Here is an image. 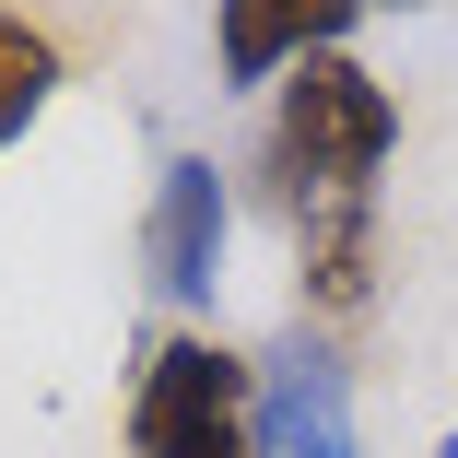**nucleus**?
<instances>
[{
    "label": "nucleus",
    "instance_id": "nucleus-1",
    "mask_svg": "<svg viewBox=\"0 0 458 458\" xmlns=\"http://www.w3.org/2000/svg\"><path fill=\"white\" fill-rule=\"evenodd\" d=\"M400 153V95L377 71H364L352 47L306 59L283 82V106H270V141H259V200L283 212L294 235L318 224H352V212H377V176Z\"/></svg>",
    "mask_w": 458,
    "mask_h": 458
},
{
    "label": "nucleus",
    "instance_id": "nucleus-2",
    "mask_svg": "<svg viewBox=\"0 0 458 458\" xmlns=\"http://www.w3.org/2000/svg\"><path fill=\"white\" fill-rule=\"evenodd\" d=\"M130 458H259V364L212 329H153L130 364Z\"/></svg>",
    "mask_w": 458,
    "mask_h": 458
},
{
    "label": "nucleus",
    "instance_id": "nucleus-3",
    "mask_svg": "<svg viewBox=\"0 0 458 458\" xmlns=\"http://www.w3.org/2000/svg\"><path fill=\"white\" fill-rule=\"evenodd\" d=\"M224 235H235L224 165H212V153H165L153 212H141V270H153V294H165V306H212V283H224Z\"/></svg>",
    "mask_w": 458,
    "mask_h": 458
},
{
    "label": "nucleus",
    "instance_id": "nucleus-4",
    "mask_svg": "<svg viewBox=\"0 0 458 458\" xmlns=\"http://www.w3.org/2000/svg\"><path fill=\"white\" fill-rule=\"evenodd\" d=\"M352 36H364L352 0H235V13H212V59H224V82H294L306 59L352 47Z\"/></svg>",
    "mask_w": 458,
    "mask_h": 458
},
{
    "label": "nucleus",
    "instance_id": "nucleus-5",
    "mask_svg": "<svg viewBox=\"0 0 458 458\" xmlns=\"http://www.w3.org/2000/svg\"><path fill=\"white\" fill-rule=\"evenodd\" d=\"M259 458H352V388L318 341L259 352Z\"/></svg>",
    "mask_w": 458,
    "mask_h": 458
},
{
    "label": "nucleus",
    "instance_id": "nucleus-6",
    "mask_svg": "<svg viewBox=\"0 0 458 458\" xmlns=\"http://www.w3.org/2000/svg\"><path fill=\"white\" fill-rule=\"evenodd\" d=\"M294 294H306V318H364L377 306V212L294 235Z\"/></svg>",
    "mask_w": 458,
    "mask_h": 458
},
{
    "label": "nucleus",
    "instance_id": "nucleus-7",
    "mask_svg": "<svg viewBox=\"0 0 458 458\" xmlns=\"http://www.w3.org/2000/svg\"><path fill=\"white\" fill-rule=\"evenodd\" d=\"M47 95H59V36L36 13H0V153L47 118Z\"/></svg>",
    "mask_w": 458,
    "mask_h": 458
}]
</instances>
